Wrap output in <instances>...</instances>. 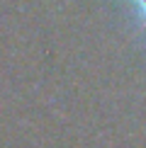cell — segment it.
Segmentation results:
<instances>
[{
    "label": "cell",
    "instance_id": "1",
    "mask_svg": "<svg viewBox=\"0 0 146 148\" xmlns=\"http://www.w3.org/2000/svg\"><path fill=\"white\" fill-rule=\"evenodd\" d=\"M136 5H139V10H141V15L146 17V0H136Z\"/></svg>",
    "mask_w": 146,
    "mask_h": 148
}]
</instances>
